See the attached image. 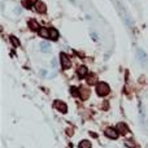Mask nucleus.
<instances>
[{"label": "nucleus", "mask_w": 148, "mask_h": 148, "mask_svg": "<svg viewBox=\"0 0 148 148\" xmlns=\"http://www.w3.org/2000/svg\"><path fill=\"white\" fill-rule=\"evenodd\" d=\"M109 91H110L109 86H108L106 83H104V82H100V83L96 84V92H98L99 96H105V95H108Z\"/></svg>", "instance_id": "f257e3e1"}, {"label": "nucleus", "mask_w": 148, "mask_h": 148, "mask_svg": "<svg viewBox=\"0 0 148 148\" xmlns=\"http://www.w3.org/2000/svg\"><path fill=\"white\" fill-rule=\"evenodd\" d=\"M53 106H55L57 110H60L61 113H66V110H68L66 104L62 103L61 100H55V103H53Z\"/></svg>", "instance_id": "7ed1b4c3"}, {"label": "nucleus", "mask_w": 148, "mask_h": 148, "mask_svg": "<svg viewBox=\"0 0 148 148\" xmlns=\"http://www.w3.org/2000/svg\"><path fill=\"white\" fill-rule=\"evenodd\" d=\"M9 39H11V42L13 43V46L14 47H20L21 46V43H20V40L17 39L16 36H13V35H11V38H9Z\"/></svg>", "instance_id": "2eb2a0df"}, {"label": "nucleus", "mask_w": 148, "mask_h": 148, "mask_svg": "<svg viewBox=\"0 0 148 148\" xmlns=\"http://www.w3.org/2000/svg\"><path fill=\"white\" fill-rule=\"evenodd\" d=\"M79 96H81V99L86 100L90 96V90L87 87H79Z\"/></svg>", "instance_id": "0eeeda50"}, {"label": "nucleus", "mask_w": 148, "mask_h": 148, "mask_svg": "<svg viewBox=\"0 0 148 148\" xmlns=\"http://www.w3.org/2000/svg\"><path fill=\"white\" fill-rule=\"evenodd\" d=\"M34 8L36 9V12H39V13H46V12H47V7H46V4L43 3V1H36Z\"/></svg>", "instance_id": "39448f33"}, {"label": "nucleus", "mask_w": 148, "mask_h": 148, "mask_svg": "<svg viewBox=\"0 0 148 148\" xmlns=\"http://www.w3.org/2000/svg\"><path fill=\"white\" fill-rule=\"evenodd\" d=\"M50 39H52V40L59 39V31H57L56 29L50 27Z\"/></svg>", "instance_id": "1a4fd4ad"}, {"label": "nucleus", "mask_w": 148, "mask_h": 148, "mask_svg": "<svg viewBox=\"0 0 148 148\" xmlns=\"http://www.w3.org/2000/svg\"><path fill=\"white\" fill-rule=\"evenodd\" d=\"M29 27H30L31 30H34V31H38L40 29V26H39V23L36 22L35 20H30V21H29Z\"/></svg>", "instance_id": "9d476101"}, {"label": "nucleus", "mask_w": 148, "mask_h": 148, "mask_svg": "<svg viewBox=\"0 0 148 148\" xmlns=\"http://www.w3.org/2000/svg\"><path fill=\"white\" fill-rule=\"evenodd\" d=\"M96 81H98V78H96L95 74H88V77H87V83L94 84V83H96Z\"/></svg>", "instance_id": "ddd939ff"}, {"label": "nucleus", "mask_w": 148, "mask_h": 148, "mask_svg": "<svg viewBox=\"0 0 148 148\" xmlns=\"http://www.w3.org/2000/svg\"><path fill=\"white\" fill-rule=\"evenodd\" d=\"M79 148H91V143L88 140H82L79 142Z\"/></svg>", "instance_id": "4468645a"}, {"label": "nucleus", "mask_w": 148, "mask_h": 148, "mask_svg": "<svg viewBox=\"0 0 148 148\" xmlns=\"http://www.w3.org/2000/svg\"><path fill=\"white\" fill-rule=\"evenodd\" d=\"M105 135L108 138H110V139H117L118 137V131L117 129H113V127H108L105 130Z\"/></svg>", "instance_id": "20e7f679"}, {"label": "nucleus", "mask_w": 148, "mask_h": 148, "mask_svg": "<svg viewBox=\"0 0 148 148\" xmlns=\"http://www.w3.org/2000/svg\"><path fill=\"white\" fill-rule=\"evenodd\" d=\"M60 62H61L62 69H69V68L72 66V61H70V59L68 57V55H65V53H61V55H60Z\"/></svg>", "instance_id": "f03ea898"}, {"label": "nucleus", "mask_w": 148, "mask_h": 148, "mask_svg": "<svg viewBox=\"0 0 148 148\" xmlns=\"http://www.w3.org/2000/svg\"><path fill=\"white\" fill-rule=\"evenodd\" d=\"M38 34L42 38H46V39H50V27H40L38 30Z\"/></svg>", "instance_id": "423d86ee"}, {"label": "nucleus", "mask_w": 148, "mask_h": 148, "mask_svg": "<svg viewBox=\"0 0 148 148\" xmlns=\"http://www.w3.org/2000/svg\"><path fill=\"white\" fill-rule=\"evenodd\" d=\"M77 73H78L79 77H86L88 72H87V68L86 66H79L78 68V72H77Z\"/></svg>", "instance_id": "f8f14e48"}, {"label": "nucleus", "mask_w": 148, "mask_h": 148, "mask_svg": "<svg viewBox=\"0 0 148 148\" xmlns=\"http://www.w3.org/2000/svg\"><path fill=\"white\" fill-rule=\"evenodd\" d=\"M38 0H23V7L25 8H31V7L35 5V3Z\"/></svg>", "instance_id": "9b49d317"}, {"label": "nucleus", "mask_w": 148, "mask_h": 148, "mask_svg": "<svg viewBox=\"0 0 148 148\" xmlns=\"http://www.w3.org/2000/svg\"><path fill=\"white\" fill-rule=\"evenodd\" d=\"M70 92H72V95L78 96L79 95V88H77V87H72V88H70Z\"/></svg>", "instance_id": "dca6fc26"}, {"label": "nucleus", "mask_w": 148, "mask_h": 148, "mask_svg": "<svg viewBox=\"0 0 148 148\" xmlns=\"http://www.w3.org/2000/svg\"><path fill=\"white\" fill-rule=\"evenodd\" d=\"M116 129H117V131L120 133V134H122V135H126V134H127V133H129V129H127V126H126L125 123H122V122H120V123H118V125H117V127H116Z\"/></svg>", "instance_id": "6e6552de"}, {"label": "nucleus", "mask_w": 148, "mask_h": 148, "mask_svg": "<svg viewBox=\"0 0 148 148\" xmlns=\"http://www.w3.org/2000/svg\"><path fill=\"white\" fill-rule=\"evenodd\" d=\"M125 144L127 145V147H130V148H137V144H133L131 140H127V142H125Z\"/></svg>", "instance_id": "f3484780"}]
</instances>
